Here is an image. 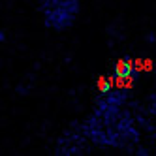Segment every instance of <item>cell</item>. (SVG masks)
<instances>
[{"instance_id":"cell-2","label":"cell","mask_w":156,"mask_h":156,"mask_svg":"<svg viewBox=\"0 0 156 156\" xmlns=\"http://www.w3.org/2000/svg\"><path fill=\"white\" fill-rule=\"evenodd\" d=\"M133 70H136V72H151L152 70V60H149V58L136 60V62H133Z\"/></svg>"},{"instance_id":"cell-3","label":"cell","mask_w":156,"mask_h":156,"mask_svg":"<svg viewBox=\"0 0 156 156\" xmlns=\"http://www.w3.org/2000/svg\"><path fill=\"white\" fill-rule=\"evenodd\" d=\"M109 87H111L109 79H105V77H100V79H98V88H100V92H107Z\"/></svg>"},{"instance_id":"cell-1","label":"cell","mask_w":156,"mask_h":156,"mask_svg":"<svg viewBox=\"0 0 156 156\" xmlns=\"http://www.w3.org/2000/svg\"><path fill=\"white\" fill-rule=\"evenodd\" d=\"M115 73L120 75V77L132 75L133 73V60H130V58H120V60H117V64H115Z\"/></svg>"}]
</instances>
